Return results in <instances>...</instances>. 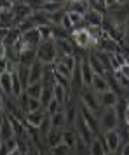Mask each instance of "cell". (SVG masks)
Masks as SVG:
<instances>
[{
	"mask_svg": "<svg viewBox=\"0 0 129 155\" xmlns=\"http://www.w3.org/2000/svg\"><path fill=\"white\" fill-rule=\"evenodd\" d=\"M77 141H79V138H77L75 129H72V127H66V129L63 131V134H61V143H64V145L70 148V150H73V148H75V145H77Z\"/></svg>",
	"mask_w": 129,
	"mask_h": 155,
	"instance_id": "ffe728a7",
	"label": "cell"
},
{
	"mask_svg": "<svg viewBox=\"0 0 129 155\" xmlns=\"http://www.w3.org/2000/svg\"><path fill=\"white\" fill-rule=\"evenodd\" d=\"M103 134V140L107 143L108 152H119L122 147V138L119 129H114V131H107V133H101Z\"/></svg>",
	"mask_w": 129,
	"mask_h": 155,
	"instance_id": "52a82bcc",
	"label": "cell"
},
{
	"mask_svg": "<svg viewBox=\"0 0 129 155\" xmlns=\"http://www.w3.org/2000/svg\"><path fill=\"white\" fill-rule=\"evenodd\" d=\"M79 113H80V117H82V120L89 126V129H91V133H93L94 136L101 134L100 133V119H98L93 112H89L87 108H84L82 105H79Z\"/></svg>",
	"mask_w": 129,
	"mask_h": 155,
	"instance_id": "8992f818",
	"label": "cell"
},
{
	"mask_svg": "<svg viewBox=\"0 0 129 155\" xmlns=\"http://www.w3.org/2000/svg\"><path fill=\"white\" fill-rule=\"evenodd\" d=\"M105 155H121V152H108V153H105Z\"/></svg>",
	"mask_w": 129,
	"mask_h": 155,
	"instance_id": "7dc6e473",
	"label": "cell"
},
{
	"mask_svg": "<svg viewBox=\"0 0 129 155\" xmlns=\"http://www.w3.org/2000/svg\"><path fill=\"white\" fill-rule=\"evenodd\" d=\"M86 2H89V0H86Z\"/></svg>",
	"mask_w": 129,
	"mask_h": 155,
	"instance_id": "f907efd6",
	"label": "cell"
},
{
	"mask_svg": "<svg viewBox=\"0 0 129 155\" xmlns=\"http://www.w3.org/2000/svg\"><path fill=\"white\" fill-rule=\"evenodd\" d=\"M119 152H121V155H129V143H124Z\"/></svg>",
	"mask_w": 129,
	"mask_h": 155,
	"instance_id": "74e56055",
	"label": "cell"
},
{
	"mask_svg": "<svg viewBox=\"0 0 129 155\" xmlns=\"http://www.w3.org/2000/svg\"><path fill=\"white\" fill-rule=\"evenodd\" d=\"M73 127H75V133H77V138H79V141H82L84 145H91V141L96 138L93 133H91V129H89V126H87L86 122L82 120V117H80V113H79V117H77V120H75V124H73Z\"/></svg>",
	"mask_w": 129,
	"mask_h": 155,
	"instance_id": "5b68a950",
	"label": "cell"
},
{
	"mask_svg": "<svg viewBox=\"0 0 129 155\" xmlns=\"http://www.w3.org/2000/svg\"><path fill=\"white\" fill-rule=\"evenodd\" d=\"M87 5H89L91 11H96V12H100L101 16H107V5H105L103 0H89Z\"/></svg>",
	"mask_w": 129,
	"mask_h": 155,
	"instance_id": "4316f807",
	"label": "cell"
},
{
	"mask_svg": "<svg viewBox=\"0 0 129 155\" xmlns=\"http://www.w3.org/2000/svg\"><path fill=\"white\" fill-rule=\"evenodd\" d=\"M25 92L28 94V98H40V92H42V82L28 84L26 87H25Z\"/></svg>",
	"mask_w": 129,
	"mask_h": 155,
	"instance_id": "484cf974",
	"label": "cell"
},
{
	"mask_svg": "<svg viewBox=\"0 0 129 155\" xmlns=\"http://www.w3.org/2000/svg\"><path fill=\"white\" fill-rule=\"evenodd\" d=\"M61 134H63V131H59V129H52V127H51V131L47 133V136L44 138L47 148H52V147H56V145H59V143H61Z\"/></svg>",
	"mask_w": 129,
	"mask_h": 155,
	"instance_id": "603a6c76",
	"label": "cell"
},
{
	"mask_svg": "<svg viewBox=\"0 0 129 155\" xmlns=\"http://www.w3.org/2000/svg\"><path fill=\"white\" fill-rule=\"evenodd\" d=\"M42 155H52V153H51L49 150H47V152H45V153H44V152H42Z\"/></svg>",
	"mask_w": 129,
	"mask_h": 155,
	"instance_id": "c3c4849f",
	"label": "cell"
},
{
	"mask_svg": "<svg viewBox=\"0 0 129 155\" xmlns=\"http://www.w3.org/2000/svg\"><path fill=\"white\" fill-rule=\"evenodd\" d=\"M79 70H80V77H82V84H84L86 89H89L94 77V71L91 68L89 61H87V58H79Z\"/></svg>",
	"mask_w": 129,
	"mask_h": 155,
	"instance_id": "ba28073f",
	"label": "cell"
},
{
	"mask_svg": "<svg viewBox=\"0 0 129 155\" xmlns=\"http://www.w3.org/2000/svg\"><path fill=\"white\" fill-rule=\"evenodd\" d=\"M21 42L25 44V47L37 49V45L42 42L40 40V35H38V30L31 28V30H26V31H21Z\"/></svg>",
	"mask_w": 129,
	"mask_h": 155,
	"instance_id": "8fae6325",
	"label": "cell"
},
{
	"mask_svg": "<svg viewBox=\"0 0 129 155\" xmlns=\"http://www.w3.org/2000/svg\"><path fill=\"white\" fill-rule=\"evenodd\" d=\"M7 155H23V152L19 150V148L16 147L14 150H11V152H7Z\"/></svg>",
	"mask_w": 129,
	"mask_h": 155,
	"instance_id": "ab89813d",
	"label": "cell"
},
{
	"mask_svg": "<svg viewBox=\"0 0 129 155\" xmlns=\"http://www.w3.org/2000/svg\"><path fill=\"white\" fill-rule=\"evenodd\" d=\"M119 73H121L122 77H124V78L129 82V64H127V63H124L121 68H119Z\"/></svg>",
	"mask_w": 129,
	"mask_h": 155,
	"instance_id": "e575fe53",
	"label": "cell"
},
{
	"mask_svg": "<svg viewBox=\"0 0 129 155\" xmlns=\"http://www.w3.org/2000/svg\"><path fill=\"white\" fill-rule=\"evenodd\" d=\"M49 120H51V127L52 129H59V131H64L66 129V117H64V108L63 110H59V112L52 113L49 115Z\"/></svg>",
	"mask_w": 129,
	"mask_h": 155,
	"instance_id": "9a60e30c",
	"label": "cell"
},
{
	"mask_svg": "<svg viewBox=\"0 0 129 155\" xmlns=\"http://www.w3.org/2000/svg\"><path fill=\"white\" fill-rule=\"evenodd\" d=\"M4 106H5V103H4V96H0V110H4Z\"/></svg>",
	"mask_w": 129,
	"mask_h": 155,
	"instance_id": "ee69618b",
	"label": "cell"
},
{
	"mask_svg": "<svg viewBox=\"0 0 129 155\" xmlns=\"http://www.w3.org/2000/svg\"><path fill=\"white\" fill-rule=\"evenodd\" d=\"M70 38H72L73 45H75V47H79V49H89V47L96 45V42L93 40V37L89 35V31H87L86 28L73 30L72 35H70Z\"/></svg>",
	"mask_w": 129,
	"mask_h": 155,
	"instance_id": "277c9868",
	"label": "cell"
},
{
	"mask_svg": "<svg viewBox=\"0 0 129 155\" xmlns=\"http://www.w3.org/2000/svg\"><path fill=\"white\" fill-rule=\"evenodd\" d=\"M63 108H64V106H63V105H59V103H58L56 99H51V101H49V105L45 106L44 110H45V113H47V115H52V113L59 112V110H63Z\"/></svg>",
	"mask_w": 129,
	"mask_h": 155,
	"instance_id": "d6a6232c",
	"label": "cell"
},
{
	"mask_svg": "<svg viewBox=\"0 0 129 155\" xmlns=\"http://www.w3.org/2000/svg\"><path fill=\"white\" fill-rule=\"evenodd\" d=\"M63 38H70V33L61 26H54L52 25V40H63Z\"/></svg>",
	"mask_w": 129,
	"mask_h": 155,
	"instance_id": "4dcf8cb0",
	"label": "cell"
},
{
	"mask_svg": "<svg viewBox=\"0 0 129 155\" xmlns=\"http://www.w3.org/2000/svg\"><path fill=\"white\" fill-rule=\"evenodd\" d=\"M124 122L129 127V103H127V108H126V113H124Z\"/></svg>",
	"mask_w": 129,
	"mask_h": 155,
	"instance_id": "f35d334b",
	"label": "cell"
},
{
	"mask_svg": "<svg viewBox=\"0 0 129 155\" xmlns=\"http://www.w3.org/2000/svg\"><path fill=\"white\" fill-rule=\"evenodd\" d=\"M35 61H37L35 49H31V47H26V49H25L21 54H19V59H18V63H19V64H25V66H31Z\"/></svg>",
	"mask_w": 129,
	"mask_h": 155,
	"instance_id": "44dd1931",
	"label": "cell"
},
{
	"mask_svg": "<svg viewBox=\"0 0 129 155\" xmlns=\"http://www.w3.org/2000/svg\"><path fill=\"white\" fill-rule=\"evenodd\" d=\"M45 110H38V112H30V113H25L23 115V120H25V124L26 126H31L35 127V129H38L40 127V124L44 122V119H45Z\"/></svg>",
	"mask_w": 129,
	"mask_h": 155,
	"instance_id": "7c38bea8",
	"label": "cell"
},
{
	"mask_svg": "<svg viewBox=\"0 0 129 155\" xmlns=\"http://www.w3.org/2000/svg\"><path fill=\"white\" fill-rule=\"evenodd\" d=\"M68 98H70V91L68 89H64L63 85H58V84L52 85V99H56L59 105L64 106L68 103Z\"/></svg>",
	"mask_w": 129,
	"mask_h": 155,
	"instance_id": "2e32d148",
	"label": "cell"
},
{
	"mask_svg": "<svg viewBox=\"0 0 129 155\" xmlns=\"http://www.w3.org/2000/svg\"><path fill=\"white\" fill-rule=\"evenodd\" d=\"M121 96H117L114 91H105V92H100L98 94V101H100V106L101 110H108V108H115L117 101H119Z\"/></svg>",
	"mask_w": 129,
	"mask_h": 155,
	"instance_id": "30bf717a",
	"label": "cell"
},
{
	"mask_svg": "<svg viewBox=\"0 0 129 155\" xmlns=\"http://www.w3.org/2000/svg\"><path fill=\"white\" fill-rule=\"evenodd\" d=\"M37 61L42 64H52L58 59V51L54 45V40H47V42H40L35 49Z\"/></svg>",
	"mask_w": 129,
	"mask_h": 155,
	"instance_id": "6da1fadb",
	"label": "cell"
},
{
	"mask_svg": "<svg viewBox=\"0 0 129 155\" xmlns=\"http://www.w3.org/2000/svg\"><path fill=\"white\" fill-rule=\"evenodd\" d=\"M89 89H91L93 92H96V94L108 91L110 87H108V78H107V75H94V77H93V82H91V87H89Z\"/></svg>",
	"mask_w": 129,
	"mask_h": 155,
	"instance_id": "5bb4252c",
	"label": "cell"
},
{
	"mask_svg": "<svg viewBox=\"0 0 129 155\" xmlns=\"http://www.w3.org/2000/svg\"><path fill=\"white\" fill-rule=\"evenodd\" d=\"M12 70H14V68H12ZM12 70H7L0 75V87H2V91L5 94V98H9L11 92H12V89H11V87H12Z\"/></svg>",
	"mask_w": 129,
	"mask_h": 155,
	"instance_id": "d6986e66",
	"label": "cell"
},
{
	"mask_svg": "<svg viewBox=\"0 0 129 155\" xmlns=\"http://www.w3.org/2000/svg\"><path fill=\"white\" fill-rule=\"evenodd\" d=\"M127 5H129V2H127Z\"/></svg>",
	"mask_w": 129,
	"mask_h": 155,
	"instance_id": "816d5d0a",
	"label": "cell"
},
{
	"mask_svg": "<svg viewBox=\"0 0 129 155\" xmlns=\"http://www.w3.org/2000/svg\"><path fill=\"white\" fill-rule=\"evenodd\" d=\"M4 117H5V112H4V110H0V124H2V120H4Z\"/></svg>",
	"mask_w": 129,
	"mask_h": 155,
	"instance_id": "f6af8a7d",
	"label": "cell"
},
{
	"mask_svg": "<svg viewBox=\"0 0 129 155\" xmlns=\"http://www.w3.org/2000/svg\"><path fill=\"white\" fill-rule=\"evenodd\" d=\"M64 11L66 12H73V14H79L84 18V14L89 11V5H87L86 0L84 2H75V0H72V2H66L64 4Z\"/></svg>",
	"mask_w": 129,
	"mask_h": 155,
	"instance_id": "4fadbf2b",
	"label": "cell"
},
{
	"mask_svg": "<svg viewBox=\"0 0 129 155\" xmlns=\"http://www.w3.org/2000/svg\"><path fill=\"white\" fill-rule=\"evenodd\" d=\"M103 2H105L107 9H108V7H112V5H115V4H117V0H103Z\"/></svg>",
	"mask_w": 129,
	"mask_h": 155,
	"instance_id": "b9f144b4",
	"label": "cell"
},
{
	"mask_svg": "<svg viewBox=\"0 0 129 155\" xmlns=\"http://www.w3.org/2000/svg\"><path fill=\"white\" fill-rule=\"evenodd\" d=\"M87 61H89V64H91V68H93L94 75H108L107 68L103 66V63H101L98 58L94 56V54H87Z\"/></svg>",
	"mask_w": 129,
	"mask_h": 155,
	"instance_id": "cb8c5ba5",
	"label": "cell"
},
{
	"mask_svg": "<svg viewBox=\"0 0 129 155\" xmlns=\"http://www.w3.org/2000/svg\"><path fill=\"white\" fill-rule=\"evenodd\" d=\"M80 105L84 106V108H87L89 112H93L100 119V115L103 110H101V106H100V101H98V94L96 92H93L91 89H84L82 94H80Z\"/></svg>",
	"mask_w": 129,
	"mask_h": 155,
	"instance_id": "3957f363",
	"label": "cell"
},
{
	"mask_svg": "<svg viewBox=\"0 0 129 155\" xmlns=\"http://www.w3.org/2000/svg\"><path fill=\"white\" fill-rule=\"evenodd\" d=\"M38 110H44L42 105H40V99H38V98H30L28 99V112H26V113L38 112Z\"/></svg>",
	"mask_w": 129,
	"mask_h": 155,
	"instance_id": "836d02e7",
	"label": "cell"
},
{
	"mask_svg": "<svg viewBox=\"0 0 129 155\" xmlns=\"http://www.w3.org/2000/svg\"><path fill=\"white\" fill-rule=\"evenodd\" d=\"M40 105H42V108H45V106L49 105V101L52 99V87H44L42 85V92H40Z\"/></svg>",
	"mask_w": 129,
	"mask_h": 155,
	"instance_id": "f1b7e54d",
	"label": "cell"
},
{
	"mask_svg": "<svg viewBox=\"0 0 129 155\" xmlns=\"http://www.w3.org/2000/svg\"><path fill=\"white\" fill-rule=\"evenodd\" d=\"M0 152H2V140H0Z\"/></svg>",
	"mask_w": 129,
	"mask_h": 155,
	"instance_id": "681fc988",
	"label": "cell"
},
{
	"mask_svg": "<svg viewBox=\"0 0 129 155\" xmlns=\"http://www.w3.org/2000/svg\"><path fill=\"white\" fill-rule=\"evenodd\" d=\"M49 152L52 155H72V150L66 147L64 143H59V145H56V147L49 148Z\"/></svg>",
	"mask_w": 129,
	"mask_h": 155,
	"instance_id": "1f68e13d",
	"label": "cell"
},
{
	"mask_svg": "<svg viewBox=\"0 0 129 155\" xmlns=\"http://www.w3.org/2000/svg\"><path fill=\"white\" fill-rule=\"evenodd\" d=\"M127 2H129V0H117V4H122V5H126Z\"/></svg>",
	"mask_w": 129,
	"mask_h": 155,
	"instance_id": "bcb514c9",
	"label": "cell"
},
{
	"mask_svg": "<svg viewBox=\"0 0 129 155\" xmlns=\"http://www.w3.org/2000/svg\"><path fill=\"white\" fill-rule=\"evenodd\" d=\"M12 9V2H9V0H0V12L2 11H11Z\"/></svg>",
	"mask_w": 129,
	"mask_h": 155,
	"instance_id": "d590c367",
	"label": "cell"
},
{
	"mask_svg": "<svg viewBox=\"0 0 129 155\" xmlns=\"http://www.w3.org/2000/svg\"><path fill=\"white\" fill-rule=\"evenodd\" d=\"M124 37H129V18L126 21V25H124Z\"/></svg>",
	"mask_w": 129,
	"mask_h": 155,
	"instance_id": "60d3db41",
	"label": "cell"
},
{
	"mask_svg": "<svg viewBox=\"0 0 129 155\" xmlns=\"http://www.w3.org/2000/svg\"><path fill=\"white\" fill-rule=\"evenodd\" d=\"M11 12L14 14V23L18 25L19 21H23V19H26L28 16H31L33 9L30 7L28 4H25V2H14V4H12V9H11Z\"/></svg>",
	"mask_w": 129,
	"mask_h": 155,
	"instance_id": "9c48e42d",
	"label": "cell"
},
{
	"mask_svg": "<svg viewBox=\"0 0 129 155\" xmlns=\"http://www.w3.org/2000/svg\"><path fill=\"white\" fill-rule=\"evenodd\" d=\"M44 2H54V4H66V0H44Z\"/></svg>",
	"mask_w": 129,
	"mask_h": 155,
	"instance_id": "7bdbcfd3",
	"label": "cell"
},
{
	"mask_svg": "<svg viewBox=\"0 0 129 155\" xmlns=\"http://www.w3.org/2000/svg\"><path fill=\"white\" fill-rule=\"evenodd\" d=\"M28 99H30V98H28V94H26L25 91H23L21 94L16 98V103H18V106H19V110L23 112V115L28 112Z\"/></svg>",
	"mask_w": 129,
	"mask_h": 155,
	"instance_id": "f546056e",
	"label": "cell"
},
{
	"mask_svg": "<svg viewBox=\"0 0 129 155\" xmlns=\"http://www.w3.org/2000/svg\"><path fill=\"white\" fill-rule=\"evenodd\" d=\"M38 35H40V40L42 42H47V40H52V25H42L38 26Z\"/></svg>",
	"mask_w": 129,
	"mask_h": 155,
	"instance_id": "83f0119b",
	"label": "cell"
},
{
	"mask_svg": "<svg viewBox=\"0 0 129 155\" xmlns=\"http://www.w3.org/2000/svg\"><path fill=\"white\" fill-rule=\"evenodd\" d=\"M121 126V120L117 117L115 108H108L103 110L100 115V133H107V131H114Z\"/></svg>",
	"mask_w": 129,
	"mask_h": 155,
	"instance_id": "7a4b0ae2",
	"label": "cell"
},
{
	"mask_svg": "<svg viewBox=\"0 0 129 155\" xmlns=\"http://www.w3.org/2000/svg\"><path fill=\"white\" fill-rule=\"evenodd\" d=\"M9 63H11V61H9V59H5V58H4V59L0 61V75H2L4 71H7V68H9Z\"/></svg>",
	"mask_w": 129,
	"mask_h": 155,
	"instance_id": "8d00e7d4",
	"label": "cell"
},
{
	"mask_svg": "<svg viewBox=\"0 0 129 155\" xmlns=\"http://www.w3.org/2000/svg\"><path fill=\"white\" fill-rule=\"evenodd\" d=\"M11 138H14V131H12V127H11V122H9L7 115L4 117L2 120V124H0V140L2 141H7Z\"/></svg>",
	"mask_w": 129,
	"mask_h": 155,
	"instance_id": "d4e9b609",
	"label": "cell"
},
{
	"mask_svg": "<svg viewBox=\"0 0 129 155\" xmlns=\"http://www.w3.org/2000/svg\"><path fill=\"white\" fill-rule=\"evenodd\" d=\"M21 38V31H19V28L18 26H14V28H9L7 35L4 37V40H2V45L7 49V47H11L14 42H18Z\"/></svg>",
	"mask_w": 129,
	"mask_h": 155,
	"instance_id": "7402d4cb",
	"label": "cell"
},
{
	"mask_svg": "<svg viewBox=\"0 0 129 155\" xmlns=\"http://www.w3.org/2000/svg\"><path fill=\"white\" fill-rule=\"evenodd\" d=\"M84 21H86V26H103V21H105V16H101L100 12L96 11H87L84 14Z\"/></svg>",
	"mask_w": 129,
	"mask_h": 155,
	"instance_id": "ac0fdd59",
	"label": "cell"
},
{
	"mask_svg": "<svg viewBox=\"0 0 129 155\" xmlns=\"http://www.w3.org/2000/svg\"><path fill=\"white\" fill-rule=\"evenodd\" d=\"M44 77V64L40 61H35V63L30 66V77H28V84H35V82H42Z\"/></svg>",
	"mask_w": 129,
	"mask_h": 155,
	"instance_id": "e0dca14e",
	"label": "cell"
}]
</instances>
